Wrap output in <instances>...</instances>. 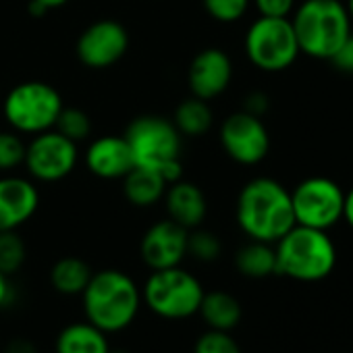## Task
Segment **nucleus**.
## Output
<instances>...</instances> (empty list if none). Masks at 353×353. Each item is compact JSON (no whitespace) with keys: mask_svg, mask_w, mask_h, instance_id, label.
Here are the masks:
<instances>
[{"mask_svg":"<svg viewBox=\"0 0 353 353\" xmlns=\"http://www.w3.org/2000/svg\"><path fill=\"white\" fill-rule=\"evenodd\" d=\"M36 3H40V5H44L48 11H52V9H59V7L67 5L69 0H36Z\"/></svg>","mask_w":353,"mask_h":353,"instance_id":"e433bc0d","label":"nucleus"},{"mask_svg":"<svg viewBox=\"0 0 353 353\" xmlns=\"http://www.w3.org/2000/svg\"><path fill=\"white\" fill-rule=\"evenodd\" d=\"M79 297L83 318L108 336L127 330L143 305L141 287L131 274L119 268L94 272Z\"/></svg>","mask_w":353,"mask_h":353,"instance_id":"f257e3e1","label":"nucleus"},{"mask_svg":"<svg viewBox=\"0 0 353 353\" xmlns=\"http://www.w3.org/2000/svg\"><path fill=\"white\" fill-rule=\"evenodd\" d=\"M204 293L206 289L202 281L183 266L150 270V276L141 285L143 305L154 316L170 322L198 316Z\"/></svg>","mask_w":353,"mask_h":353,"instance_id":"423d86ee","label":"nucleus"},{"mask_svg":"<svg viewBox=\"0 0 353 353\" xmlns=\"http://www.w3.org/2000/svg\"><path fill=\"white\" fill-rule=\"evenodd\" d=\"M63 106L65 104L57 88L44 81H26L7 94L3 112L13 131L38 135L54 129Z\"/></svg>","mask_w":353,"mask_h":353,"instance_id":"0eeeda50","label":"nucleus"},{"mask_svg":"<svg viewBox=\"0 0 353 353\" xmlns=\"http://www.w3.org/2000/svg\"><path fill=\"white\" fill-rule=\"evenodd\" d=\"M262 17H291L297 0H252Z\"/></svg>","mask_w":353,"mask_h":353,"instance_id":"c756f323","label":"nucleus"},{"mask_svg":"<svg viewBox=\"0 0 353 353\" xmlns=\"http://www.w3.org/2000/svg\"><path fill=\"white\" fill-rule=\"evenodd\" d=\"M94 270L92 266L77 256H63L50 268V285L59 295L65 297H79L88 287Z\"/></svg>","mask_w":353,"mask_h":353,"instance_id":"412c9836","label":"nucleus"},{"mask_svg":"<svg viewBox=\"0 0 353 353\" xmlns=\"http://www.w3.org/2000/svg\"><path fill=\"white\" fill-rule=\"evenodd\" d=\"M3 353H38V347L28 336H15L5 345Z\"/></svg>","mask_w":353,"mask_h":353,"instance_id":"473e14b6","label":"nucleus"},{"mask_svg":"<svg viewBox=\"0 0 353 353\" xmlns=\"http://www.w3.org/2000/svg\"><path fill=\"white\" fill-rule=\"evenodd\" d=\"M110 349L108 334L85 318L65 324L54 339V353H110Z\"/></svg>","mask_w":353,"mask_h":353,"instance_id":"6ab92c4d","label":"nucleus"},{"mask_svg":"<svg viewBox=\"0 0 353 353\" xmlns=\"http://www.w3.org/2000/svg\"><path fill=\"white\" fill-rule=\"evenodd\" d=\"M339 71L347 73V75H353V32L349 34V38L345 40V44L339 48V52L332 57L330 61Z\"/></svg>","mask_w":353,"mask_h":353,"instance_id":"7c9ffc66","label":"nucleus"},{"mask_svg":"<svg viewBox=\"0 0 353 353\" xmlns=\"http://www.w3.org/2000/svg\"><path fill=\"white\" fill-rule=\"evenodd\" d=\"M23 164L36 181H61L73 172L77 164V143L57 129L42 131L26 145Z\"/></svg>","mask_w":353,"mask_h":353,"instance_id":"9d476101","label":"nucleus"},{"mask_svg":"<svg viewBox=\"0 0 353 353\" xmlns=\"http://www.w3.org/2000/svg\"><path fill=\"white\" fill-rule=\"evenodd\" d=\"M129 50V34L114 19H100L88 26L75 44V54L90 69H108Z\"/></svg>","mask_w":353,"mask_h":353,"instance_id":"f8f14e48","label":"nucleus"},{"mask_svg":"<svg viewBox=\"0 0 353 353\" xmlns=\"http://www.w3.org/2000/svg\"><path fill=\"white\" fill-rule=\"evenodd\" d=\"M245 54L254 67L266 73L289 69L301 54L289 17H258L243 40Z\"/></svg>","mask_w":353,"mask_h":353,"instance_id":"6e6552de","label":"nucleus"},{"mask_svg":"<svg viewBox=\"0 0 353 353\" xmlns=\"http://www.w3.org/2000/svg\"><path fill=\"white\" fill-rule=\"evenodd\" d=\"M291 19L301 54L332 61L353 32L347 7L341 0H303L295 5Z\"/></svg>","mask_w":353,"mask_h":353,"instance_id":"7ed1b4c3","label":"nucleus"},{"mask_svg":"<svg viewBox=\"0 0 353 353\" xmlns=\"http://www.w3.org/2000/svg\"><path fill=\"white\" fill-rule=\"evenodd\" d=\"M162 202H164L168 219L188 231L202 227L208 214L206 194L196 183L185 181V179L170 183L164 192Z\"/></svg>","mask_w":353,"mask_h":353,"instance_id":"f3484780","label":"nucleus"},{"mask_svg":"<svg viewBox=\"0 0 353 353\" xmlns=\"http://www.w3.org/2000/svg\"><path fill=\"white\" fill-rule=\"evenodd\" d=\"M192 353H243V351L231 332L206 328L196 339Z\"/></svg>","mask_w":353,"mask_h":353,"instance_id":"bb28decb","label":"nucleus"},{"mask_svg":"<svg viewBox=\"0 0 353 353\" xmlns=\"http://www.w3.org/2000/svg\"><path fill=\"white\" fill-rule=\"evenodd\" d=\"M85 164L92 174L106 181H114L123 179L135 166V160L125 135H102L88 145Z\"/></svg>","mask_w":353,"mask_h":353,"instance_id":"dca6fc26","label":"nucleus"},{"mask_svg":"<svg viewBox=\"0 0 353 353\" xmlns=\"http://www.w3.org/2000/svg\"><path fill=\"white\" fill-rule=\"evenodd\" d=\"M223 254V243L216 233L208 229H192L188 235V258H194L202 264L216 262Z\"/></svg>","mask_w":353,"mask_h":353,"instance_id":"393cba45","label":"nucleus"},{"mask_svg":"<svg viewBox=\"0 0 353 353\" xmlns=\"http://www.w3.org/2000/svg\"><path fill=\"white\" fill-rule=\"evenodd\" d=\"M206 13L219 23H235L250 11L252 0H202Z\"/></svg>","mask_w":353,"mask_h":353,"instance_id":"c85d7f7f","label":"nucleus"},{"mask_svg":"<svg viewBox=\"0 0 353 353\" xmlns=\"http://www.w3.org/2000/svg\"><path fill=\"white\" fill-rule=\"evenodd\" d=\"M345 7H347L349 19H351V23H353V0H347V3H345Z\"/></svg>","mask_w":353,"mask_h":353,"instance_id":"4c0bfd02","label":"nucleus"},{"mask_svg":"<svg viewBox=\"0 0 353 353\" xmlns=\"http://www.w3.org/2000/svg\"><path fill=\"white\" fill-rule=\"evenodd\" d=\"M235 219L250 239L276 243L295 227L291 192L272 176H256L237 196Z\"/></svg>","mask_w":353,"mask_h":353,"instance_id":"f03ea898","label":"nucleus"},{"mask_svg":"<svg viewBox=\"0 0 353 353\" xmlns=\"http://www.w3.org/2000/svg\"><path fill=\"white\" fill-rule=\"evenodd\" d=\"M166 188L168 183L156 170H150L143 166H133L123 176V194L127 202L135 208H150L162 202Z\"/></svg>","mask_w":353,"mask_h":353,"instance_id":"aec40b11","label":"nucleus"},{"mask_svg":"<svg viewBox=\"0 0 353 353\" xmlns=\"http://www.w3.org/2000/svg\"><path fill=\"white\" fill-rule=\"evenodd\" d=\"M125 139L131 148L135 166L156 170L168 185L183 179V135L172 121L158 114L137 117L129 123Z\"/></svg>","mask_w":353,"mask_h":353,"instance_id":"20e7f679","label":"nucleus"},{"mask_svg":"<svg viewBox=\"0 0 353 353\" xmlns=\"http://www.w3.org/2000/svg\"><path fill=\"white\" fill-rule=\"evenodd\" d=\"M28 9H30V15H34V17H44L48 13V9L44 5L36 3V0H30V7Z\"/></svg>","mask_w":353,"mask_h":353,"instance_id":"c9c22d12","label":"nucleus"},{"mask_svg":"<svg viewBox=\"0 0 353 353\" xmlns=\"http://www.w3.org/2000/svg\"><path fill=\"white\" fill-rule=\"evenodd\" d=\"M26 141L17 131H0V170H15L26 160Z\"/></svg>","mask_w":353,"mask_h":353,"instance_id":"cd10ccee","label":"nucleus"},{"mask_svg":"<svg viewBox=\"0 0 353 353\" xmlns=\"http://www.w3.org/2000/svg\"><path fill=\"white\" fill-rule=\"evenodd\" d=\"M54 129L77 143V141H81V139H85L90 135L92 121H90L88 112H83L81 108H65L63 106V110H61V114H59V119L54 123Z\"/></svg>","mask_w":353,"mask_h":353,"instance_id":"a878e982","label":"nucleus"},{"mask_svg":"<svg viewBox=\"0 0 353 353\" xmlns=\"http://www.w3.org/2000/svg\"><path fill=\"white\" fill-rule=\"evenodd\" d=\"M190 231L170 219L158 221L143 233L139 241V258L150 270L181 266L188 258Z\"/></svg>","mask_w":353,"mask_h":353,"instance_id":"ddd939ff","label":"nucleus"},{"mask_svg":"<svg viewBox=\"0 0 353 353\" xmlns=\"http://www.w3.org/2000/svg\"><path fill=\"white\" fill-rule=\"evenodd\" d=\"M270 108V98L264 94V92H252L245 96V104H243V110L254 114V117H264Z\"/></svg>","mask_w":353,"mask_h":353,"instance_id":"2f4dec72","label":"nucleus"},{"mask_svg":"<svg viewBox=\"0 0 353 353\" xmlns=\"http://www.w3.org/2000/svg\"><path fill=\"white\" fill-rule=\"evenodd\" d=\"M233 79V63L231 57L221 48H204L200 50L188 69V83L192 96L202 100H214L227 92Z\"/></svg>","mask_w":353,"mask_h":353,"instance_id":"4468645a","label":"nucleus"},{"mask_svg":"<svg viewBox=\"0 0 353 353\" xmlns=\"http://www.w3.org/2000/svg\"><path fill=\"white\" fill-rule=\"evenodd\" d=\"M198 316L206 328L233 332L243 318V305L233 293L225 289H212L204 293Z\"/></svg>","mask_w":353,"mask_h":353,"instance_id":"a211bd4d","label":"nucleus"},{"mask_svg":"<svg viewBox=\"0 0 353 353\" xmlns=\"http://www.w3.org/2000/svg\"><path fill=\"white\" fill-rule=\"evenodd\" d=\"M276 274L299 281L318 283L326 279L336 264V248L328 231L295 225L276 243Z\"/></svg>","mask_w":353,"mask_h":353,"instance_id":"39448f33","label":"nucleus"},{"mask_svg":"<svg viewBox=\"0 0 353 353\" xmlns=\"http://www.w3.org/2000/svg\"><path fill=\"white\" fill-rule=\"evenodd\" d=\"M38 206L40 194L30 179L15 174L0 176V233L23 227Z\"/></svg>","mask_w":353,"mask_h":353,"instance_id":"2eb2a0df","label":"nucleus"},{"mask_svg":"<svg viewBox=\"0 0 353 353\" xmlns=\"http://www.w3.org/2000/svg\"><path fill=\"white\" fill-rule=\"evenodd\" d=\"M28 260L26 241L19 237L17 231H3L0 233V272L7 276L17 274Z\"/></svg>","mask_w":353,"mask_h":353,"instance_id":"b1692460","label":"nucleus"},{"mask_svg":"<svg viewBox=\"0 0 353 353\" xmlns=\"http://www.w3.org/2000/svg\"><path fill=\"white\" fill-rule=\"evenodd\" d=\"M110 353H131V351H127V349H110Z\"/></svg>","mask_w":353,"mask_h":353,"instance_id":"58836bf2","label":"nucleus"},{"mask_svg":"<svg viewBox=\"0 0 353 353\" xmlns=\"http://www.w3.org/2000/svg\"><path fill=\"white\" fill-rule=\"evenodd\" d=\"M221 145L237 164H260L270 152V133L260 117L245 110L229 114L221 125Z\"/></svg>","mask_w":353,"mask_h":353,"instance_id":"9b49d317","label":"nucleus"},{"mask_svg":"<svg viewBox=\"0 0 353 353\" xmlns=\"http://www.w3.org/2000/svg\"><path fill=\"white\" fill-rule=\"evenodd\" d=\"M235 268L248 279H268L276 274V254L274 243L250 239L235 254Z\"/></svg>","mask_w":353,"mask_h":353,"instance_id":"4be33fe9","label":"nucleus"},{"mask_svg":"<svg viewBox=\"0 0 353 353\" xmlns=\"http://www.w3.org/2000/svg\"><path fill=\"white\" fill-rule=\"evenodd\" d=\"M212 121H214L212 108L208 106L206 100L196 98V96L183 100L176 106L174 117H172L174 127L179 129L181 135H188V137H200L208 133L212 127Z\"/></svg>","mask_w":353,"mask_h":353,"instance_id":"5701e85b","label":"nucleus"},{"mask_svg":"<svg viewBox=\"0 0 353 353\" xmlns=\"http://www.w3.org/2000/svg\"><path fill=\"white\" fill-rule=\"evenodd\" d=\"M343 200L345 192L336 181L322 174L307 176L291 192L295 225L320 231L332 229L343 221Z\"/></svg>","mask_w":353,"mask_h":353,"instance_id":"1a4fd4ad","label":"nucleus"},{"mask_svg":"<svg viewBox=\"0 0 353 353\" xmlns=\"http://www.w3.org/2000/svg\"><path fill=\"white\" fill-rule=\"evenodd\" d=\"M343 221L353 229V188L345 192V200H343Z\"/></svg>","mask_w":353,"mask_h":353,"instance_id":"f704fd0d","label":"nucleus"},{"mask_svg":"<svg viewBox=\"0 0 353 353\" xmlns=\"http://www.w3.org/2000/svg\"><path fill=\"white\" fill-rule=\"evenodd\" d=\"M11 276H7L5 272H0V307L9 305V301L13 299V287H11Z\"/></svg>","mask_w":353,"mask_h":353,"instance_id":"72a5a7b5","label":"nucleus"}]
</instances>
